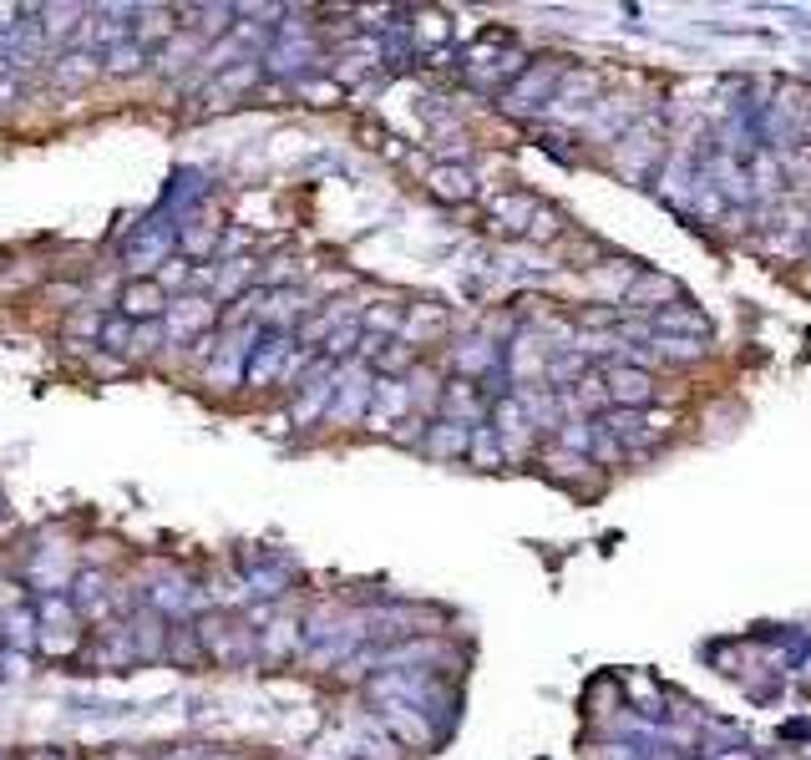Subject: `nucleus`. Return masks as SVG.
Listing matches in <instances>:
<instances>
[{"instance_id":"nucleus-1","label":"nucleus","mask_w":811,"mask_h":760,"mask_svg":"<svg viewBox=\"0 0 811 760\" xmlns=\"http://www.w3.org/2000/svg\"><path fill=\"white\" fill-rule=\"evenodd\" d=\"M162 310V285H152V279H142V285H127L122 295V314L127 320H148V314Z\"/></svg>"}]
</instances>
